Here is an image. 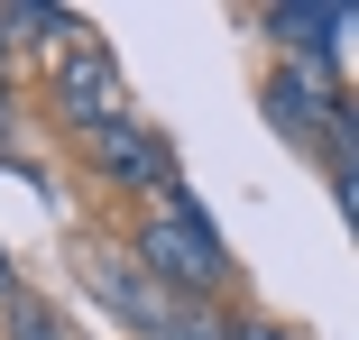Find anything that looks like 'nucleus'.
Returning a JSON list of instances; mask_svg holds the SVG:
<instances>
[{"label":"nucleus","mask_w":359,"mask_h":340,"mask_svg":"<svg viewBox=\"0 0 359 340\" xmlns=\"http://www.w3.org/2000/svg\"><path fill=\"white\" fill-rule=\"evenodd\" d=\"M138 267H148L157 285H175V295H222L231 285V248H222V230H212L203 212H194V193H166L148 221H138V248H129Z\"/></svg>","instance_id":"nucleus-1"},{"label":"nucleus","mask_w":359,"mask_h":340,"mask_svg":"<svg viewBox=\"0 0 359 340\" xmlns=\"http://www.w3.org/2000/svg\"><path fill=\"white\" fill-rule=\"evenodd\" d=\"M93 285H102V304H111L129 331H148V340H240V322H212L194 295L157 285L138 257H93Z\"/></svg>","instance_id":"nucleus-2"},{"label":"nucleus","mask_w":359,"mask_h":340,"mask_svg":"<svg viewBox=\"0 0 359 340\" xmlns=\"http://www.w3.org/2000/svg\"><path fill=\"white\" fill-rule=\"evenodd\" d=\"M55 101H65V120L83 129H120V120H138L129 111V83H120V64H111V46H93V37H74L65 46V64H55Z\"/></svg>","instance_id":"nucleus-3"},{"label":"nucleus","mask_w":359,"mask_h":340,"mask_svg":"<svg viewBox=\"0 0 359 340\" xmlns=\"http://www.w3.org/2000/svg\"><path fill=\"white\" fill-rule=\"evenodd\" d=\"M267 120L285 129V139L323 148L332 120H341V92H332V64H285V74H267Z\"/></svg>","instance_id":"nucleus-4"},{"label":"nucleus","mask_w":359,"mask_h":340,"mask_svg":"<svg viewBox=\"0 0 359 340\" xmlns=\"http://www.w3.org/2000/svg\"><path fill=\"white\" fill-rule=\"evenodd\" d=\"M83 157L111 175V184H138V193H175V157H166V139H157V129L148 120H120V129H93V139H83Z\"/></svg>","instance_id":"nucleus-5"},{"label":"nucleus","mask_w":359,"mask_h":340,"mask_svg":"<svg viewBox=\"0 0 359 340\" xmlns=\"http://www.w3.org/2000/svg\"><path fill=\"white\" fill-rule=\"evenodd\" d=\"M10 313H19V340H65V322H55V313H46V304H28V295H19V304H10Z\"/></svg>","instance_id":"nucleus-6"},{"label":"nucleus","mask_w":359,"mask_h":340,"mask_svg":"<svg viewBox=\"0 0 359 340\" xmlns=\"http://www.w3.org/2000/svg\"><path fill=\"white\" fill-rule=\"evenodd\" d=\"M240 340H304V331H295V322H276V313H249Z\"/></svg>","instance_id":"nucleus-7"},{"label":"nucleus","mask_w":359,"mask_h":340,"mask_svg":"<svg viewBox=\"0 0 359 340\" xmlns=\"http://www.w3.org/2000/svg\"><path fill=\"white\" fill-rule=\"evenodd\" d=\"M0 304H19V276H10V248H0Z\"/></svg>","instance_id":"nucleus-8"},{"label":"nucleus","mask_w":359,"mask_h":340,"mask_svg":"<svg viewBox=\"0 0 359 340\" xmlns=\"http://www.w3.org/2000/svg\"><path fill=\"white\" fill-rule=\"evenodd\" d=\"M0 28H10V19H0ZM0 74H10V37H0Z\"/></svg>","instance_id":"nucleus-9"}]
</instances>
